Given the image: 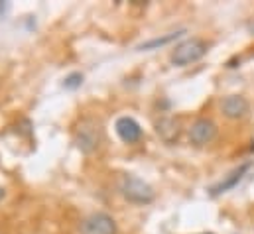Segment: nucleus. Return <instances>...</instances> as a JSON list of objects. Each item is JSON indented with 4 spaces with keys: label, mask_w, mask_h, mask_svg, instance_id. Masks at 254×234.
<instances>
[{
    "label": "nucleus",
    "mask_w": 254,
    "mask_h": 234,
    "mask_svg": "<svg viewBox=\"0 0 254 234\" xmlns=\"http://www.w3.org/2000/svg\"><path fill=\"white\" fill-rule=\"evenodd\" d=\"M115 130L119 134V138L125 144H136L142 140V128L140 124L132 117H121L115 124Z\"/></svg>",
    "instance_id": "7"
},
{
    "label": "nucleus",
    "mask_w": 254,
    "mask_h": 234,
    "mask_svg": "<svg viewBox=\"0 0 254 234\" xmlns=\"http://www.w3.org/2000/svg\"><path fill=\"white\" fill-rule=\"evenodd\" d=\"M221 111H223V115L227 118L239 120V118H245L249 115L251 105H249V101H247L245 97H241V95H229V97L223 99Z\"/></svg>",
    "instance_id": "6"
},
{
    "label": "nucleus",
    "mask_w": 254,
    "mask_h": 234,
    "mask_svg": "<svg viewBox=\"0 0 254 234\" xmlns=\"http://www.w3.org/2000/svg\"><path fill=\"white\" fill-rule=\"evenodd\" d=\"M205 234H213V233H205Z\"/></svg>",
    "instance_id": "13"
},
{
    "label": "nucleus",
    "mask_w": 254,
    "mask_h": 234,
    "mask_svg": "<svg viewBox=\"0 0 254 234\" xmlns=\"http://www.w3.org/2000/svg\"><path fill=\"white\" fill-rule=\"evenodd\" d=\"M121 193H123V197L127 201L136 203V205H148L156 197L154 189L146 181H142L140 177H134V176L123 177V181H121Z\"/></svg>",
    "instance_id": "2"
},
{
    "label": "nucleus",
    "mask_w": 254,
    "mask_h": 234,
    "mask_svg": "<svg viewBox=\"0 0 254 234\" xmlns=\"http://www.w3.org/2000/svg\"><path fill=\"white\" fill-rule=\"evenodd\" d=\"M251 170V164L247 162V164H243V166H239V168H235L229 176L225 177V179H221L217 185H213L209 191H211V197H219V195H223V193H227V191H231V189H235L241 181H243V177L247 176V172Z\"/></svg>",
    "instance_id": "8"
},
{
    "label": "nucleus",
    "mask_w": 254,
    "mask_h": 234,
    "mask_svg": "<svg viewBox=\"0 0 254 234\" xmlns=\"http://www.w3.org/2000/svg\"><path fill=\"white\" fill-rule=\"evenodd\" d=\"M83 234H117V223L107 213H95L81 223Z\"/></svg>",
    "instance_id": "4"
},
{
    "label": "nucleus",
    "mask_w": 254,
    "mask_h": 234,
    "mask_svg": "<svg viewBox=\"0 0 254 234\" xmlns=\"http://www.w3.org/2000/svg\"><path fill=\"white\" fill-rule=\"evenodd\" d=\"M207 50H209V44L203 42V40H199V38L186 40V42H182V44L174 50V54H172V63L178 65V67L191 65V63H195V61H199V59L203 58V56L207 54Z\"/></svg>",
    "instance_id": "3"
},
{
    "label": "nucleus",
    "mask_w": 254,
    "mask_h": 234,
    "mask_svg": "<svg viewBox=\"0 0 254 234\" xmlns=\"http://www.w3.org/2000/svg\"><path fill=\"white\" fill-rule=\"evenodd\" d=\"M217 124L209 118H197L190 128V140L195 146H207L217 138Z\"/></svg>",
    "instance_id": "5"
},
{
    "label": "nucleus",
    "mask_w": 254,
    "mask_h": 234,
    "mask_svg": "<svg viewBox=\"0 0 254 234\" xmlns=\"http://www.w3.org/2000/svg\"><path fill=\"white\" fill-rule=\"evenodd\" d=\"M103 142V128L97 120L85 118L75 130V144L83 154H93Z\"/></svg>",
    "instance_id": "1"
},
{
    "label": "nucleus",
    "mask_w": 254,
    "mask_h": 234,
    "mask_svg": "<svg viewBox=\"0 0 254 234\" xmlns=\"http://www.w3.org/2000/svg\"><path fill=\"white\" fill-rule=\"evenodd\" d=\"M156 130H158V134H160L166 142H168V132H172V138H178V134H180L178 122L172 120V118H162V120L156 124Z\"/></svg>",
    "instance_id": "10"
},
{
    "label": "nucleus",
    "mask_w": 254,
    "mask_h": 234,
    "mask_svg": "<svg viewBox=\"0 0 254 234\" xmlns=\"http://www.w3.org/2000/svg\"><path fill=\"white\" fill-rule=\"evenodd\" d=\"M182 34H184V32H172V34H168V36H164V38H154V40H150V42L142 44L138 50H142V52H150V50H158V48H164V46L172 44L174 40H178Z\"/></svg>",
    "instance_id": "9"
},
{
    "label": "nucleus",
    "mask_w": 254,
    "mask_h": 234,
    "mask_svg": "<svg viewBox=\"0 0 254 234\" xmlns=\"http://www.w3.org/2000/svg\"><path fill=\"white\" fill-rule=\"evenodd\" d=\"M4 195H6V191H4V189H2V187H0V201H2V199H4Z\"/></svg>",
    "instance_id": "12"
},
{
    "label": "nucleus",
    "mask_w": 254,
    "mask_h": 234,
    "mask_svg": "<svg viewBox=\"0 0 254 234\" xmlns=\"http://www.w3.org/2000/svg\"><path fill=\"white\" fill-rule=\"evenodd\" d=\"M81 85H83V75L77 73V71H75V73H69L64 81V87L69 89V91H75V89H79Z\"/></svg>",
    "instance_id": "11"
}]
</instances>
